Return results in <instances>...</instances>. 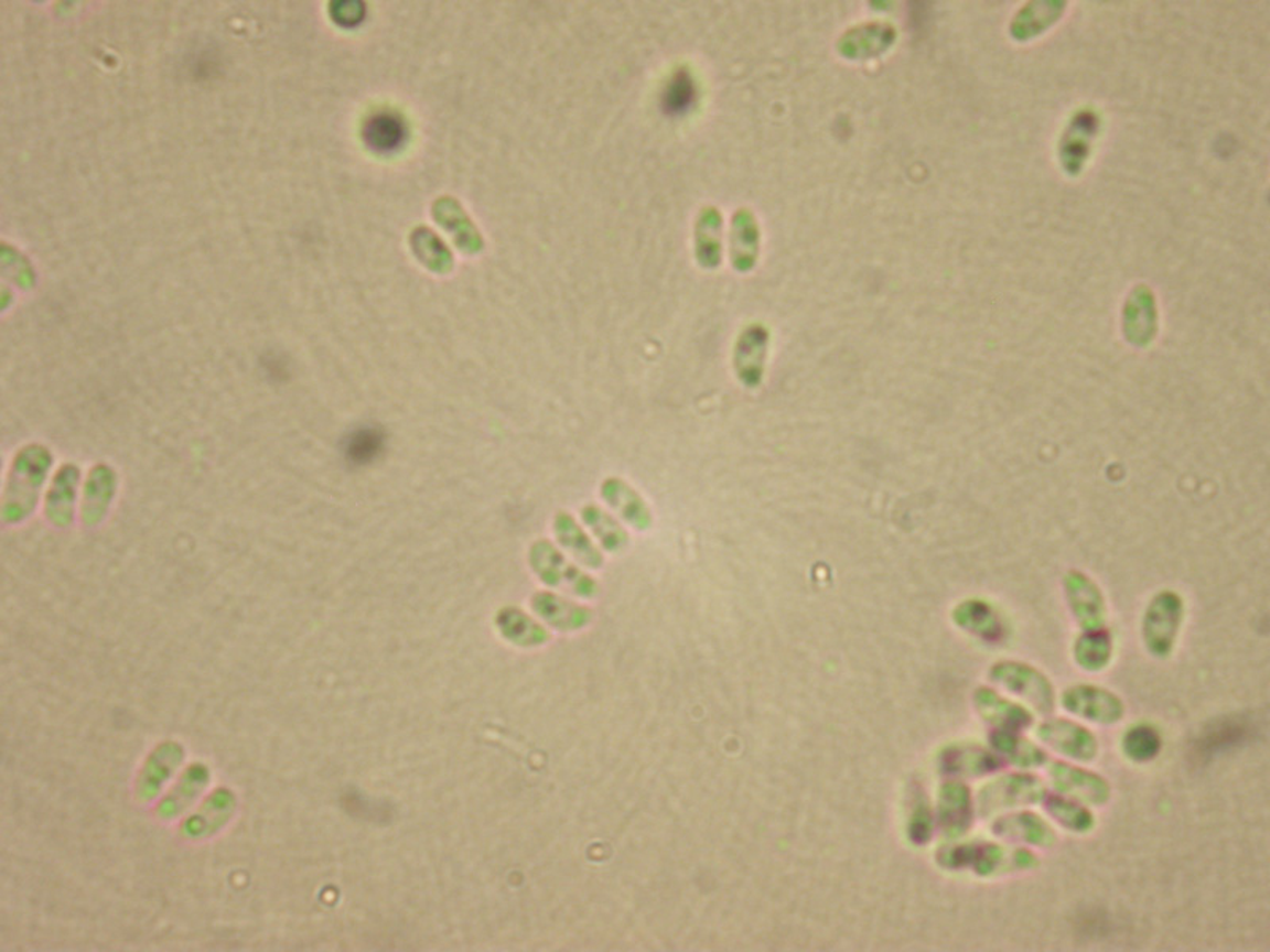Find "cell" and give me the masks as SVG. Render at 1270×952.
Returning a JSON list of instances; mask_svg holds the SVG:
<instances>
[{
  "mask_svg": "<svg viewBox=\"0 0 1270 952\" xmlns=\"http://www.w3.org/2000/svg\"><path fill=\"white\" fill-rule=\"evenodd\" d=\"M944 862L952 870H970L980 878L1031 872L1038 865L1037 856L1030 847L998 842H970L952 846L944 854Z\"/></svg>",
  "mask_w": 1270,
  "mask_h": 952,
  "instance_id": "obj_1",
  "label": "cell"
},
{
  "mask_svg": "<svg viewBox=\"0 0 1270 952\" xmlns=\"http://www.w3.org/2000/svg\"><path fill=\"white\" fill-rule=\"evenodd\" d=\"M1046 792L1045 781L1030 770L1001 775L980 789L976 799L977 813L981 820H992L1005 811L1037 805Z\"/></svg>",
  "mask_w": 1270,
  "mask_h": 952,
  "instance_id": "obj_2",
  "label": "cell"
},
{
  "mask_svg": "<svg viewBox=\"0 0 1270 952\" xmlns=\"http://www.w3.org/2000/svg\"><path fill=\"white\" fill-rule=\"evenodd\" d=\"M988 677L991 683L1016 695L1035 712L1041 714L1055 712V684L1037 667L1024 662L1001 661L992 663Z\"/></svg>",
  "mask_w": 1270,
  "mask_h": 952,
  "instance_id": "obj_3",
  "label": "cell"
},
{
  "mask_svg": "<svg viewBox=\"0 0 1270 952\" xmlns=\"http://www.w3.org/2000/svg\"><path fill=\"white\" fill-rule=\"evenodd\" d=\"M1064 712L1099 726H1113L1126 714V705L1120 695L1098 684H1074L1059 695Z\"/></svg>",
  "mask_w": 1270,
  "mask_h": 952,
  "instance_id": "obj_4",
  "label": "cell"
},
{
  "mask_svg": "<svg viewBox=\"0 0 1270 952\" xmlns=\"http://www.w3.org/2000/svg\"><path fill=\"white\" fill-rule=\"evenodd\" d=\"M1042 768L1055 791L1063 796L1088 807H1102L1110 800V782L1096 771L1058 759L1046 760Z\"/></svg>",
  "mask_w": 1270,
  "mask_h": 952,
  "instance_id": "obj_5",
  "label": "cell"
},
{
  "mask_svg": "<svg viewBox=\"0 0 1270 952\" xmlns=\"http://www.w3.org/2000/svg\"><path fill=\"white\" fill-rule=\"evenodd\" d=\"M1035 737L1072 762L1089 764L1098 759V737L1077 721L1050 717L1035 728Z\"/></svg>",
  "mask_w": 1270,
  "mask_h": 952,
  "instance_id": "obj_6",
  "label": "cell"
},
{
  "mask_svg": "<svg viewBox=\"0 0 1270 952\" xmlns=\"http://www.w3.org/2000/svg\"><path fill=\"white\" fill-rule=\"evenodd\" d=\"M990 829L995 839L1012 845L1052 847L1058 842L1053 825L1026 808L998 814L992 818Z\"/></svg>",
  "mask_w": 1270,
  "mask_h": 952,
  "instance_id": "obj_7",
  "label": "cell"
},
{
  "mask_svg": "<svg viewBox=\"0 0 1270 952\" xmlns=\"http://www.w3.org/2000/svg\"><path fill=\"white\" fill-rule=\"evenodd\" d=\"M1182 619L1183 605L1175 595H1160L1150 605L1143 621V640L1151 656L1165 659L1172 654Z\"/></svg>",
  "mask_w": 1270,
  "mask_h": 952,
  "instance_id": "obj_8",
  "label": "cell"
},
{
  "mask_svg": "<svg viewBox=\"0 0 1270 952\" xmlns=\"http://www.w3.org/2000/svg\"><path fill=\"white\" fill-rule=\"evenodd\" d=\"M768 345H771V332L764 324H749L739 335L732 366L735 377L746 389H756L763 385Z\"/></svg>",
  "mask_w": 1270,
  "mask_h": 952,
  "instance_id": "obj_9",
  "label": "cell"
},
{
  "mask_svg": "<svg viewBox=\"0 0 1270 952\" xmlns=\"http://www.w3.org/2000/svg\"><path fill=\"white\" fill-rule=\"evenodd\" d=\"M973 705L991 731L1023 732L1034 726V714L1027 706L1005 697L990 686L973 692Z\"/></svg>",
  "mask_w": 1270,
  "mask_h": 952,
  "instance_id": "obj_10",
  "label": "cell"
},
{
  "mask_svg": "<svg viewBox=\"0 0 1270 952\" xmlns=\"http://www.w3.org/2000/svg\"><path fill=\"white\" fill-rule=\"evenodd\" d=\"M988 745L1004 759L1005 764L1019 770L1042 768L1050 759L1048 753L1042 746L1027 740L1021 732L991 731L988 735Z\"/></svg>",
  "mask_w": 1270,
  "mask_h": 952,
  "instance_id": "obj_11",
  "label": "cell"
},
{
  "mask_svg": "<svg viewBox=\"0 0 1270 952\" xmlns=\"http://www.w3.org/2000/svg\"><path fill=\"white\" fill-rule=\"evenodd\" d=\"M947 766L951 774L967 778L991 777L999 774L1007 766L990 745L956 746L947 754Z\"/></svg>",
  "mask_w": 1270,
  "mask_h": 952,
  "instance_id": "obj_12",
  "label": "cell"
},
{
  "mask_svg": "<svg viewBox=\"0 0 1270 952\" xmlns=\"http://www.w3.org/2000/svg\"><path fill=\"white\" fill-rule=\"evenodd\" d=\"M940 814L950 835L961 836L969 832L977 814L976 800L970 789L961 782L945 786L941 791Z\"/></svg>",
  "mask_w": 1270,
  "mask_h": 952,
  "instance_id": "obj_13",
  "label": "cell"
},
{
  "mask_svg": "<svg viewBox=\"0 0 1270 952\" xmlns=\"http://www.w3.org/2000/svg\"><path fill=\"white\" fill-rule=\"evenodd\" d=\"M760 255V229L753 213L741 208L731 226V264L739 272H749Z\"/></svg>",
  "mask_w": 1270,
  "mask_h": 952,
  "instance_id": "obj_14",
  "label": "cell"
},
{
  "mask_svg": "<svg viewBox=\"0 0 1270 952\" xmlns=\"http://www.w3.org/2000/svg\"><path fill=\"white\" fill-rule=\"evenodd\" d=\"M893 42V28L886 24H865L851 29L840 39L839 52L848 60H871L886 52Z\"/></svg>",
  "mask_w": 1270,
  "mask_h": 952,
  "instance_id": "obj_15",
  "label": "cell"
},
{
  "mask_svg": "<svg viewBox=\"0 0 1270 952\" xmlns=\"http://www.w3.org/2000/svg\"><path fill=\"white\" fill-rule=\"evenodd\" d=\"M1050 818L1072 833L1085 835L1096 827V816L1088 805L1058 792H1046L1041 802Z\"/></svg>",
  "mask_w": 1270,
  "mask_h": 952,
  "instance_id": "obj_16",
  "label": "cell"
},
{
  "mask_svg": "<svg viewBox=\"0 0 1270 952\" xmlns=\"http://www.w3.org/2000/svg\"><path fill=\"white\" fill-rule=\"evenodd\" d=\"M602 496L635 529L645 530L652 526V513L647 504L629 485L618 478H610L602 486Z\"/></svg>",
  "mask_w": 1270,
  "mask_h": 952,
  "instance_id": "obj_17",
  "label": "cell"
},
{
  "mask_svg": "<svg viewBox=\"0 0 1270 952\" xmlns=\"http://www.w3.org/2000/svg\"><path fill=\"white\" fill-rule=\"evenodd\" d=\"M721 213L713 207L703 208L696 225V258L706 269H713L721 262Z\"/></svg>",
  "mask_w": 1270,
  "mask_h": 952,
  "instance_id": "obj_18",
  "label": "cell"
},
{
  "mask_svg": "<svg viewBox=\"0 0 1270 952\" xmlns=\"http://www.w3.org/2000/svg\"><path fill=\"white\" fill-rule=\"evenodd\" d=\"M363 137L372 150L391 153L406 142V122L395 113H377L367 119Z\"/></svg>",
  "mask_w": 1270,
  "mask_h": 952,
  "instance_id": "obj_19",
  "label": "cell"
},
{
  "mask_svg": "<svg viewBox=\"0 0 1270 952\" xmlns=\"http://www.w3.org/2000/svg\"><path fill=\"white\" fill-rule=\"evenodd\" d=\"M1163 737L1160 731L1151 724H1136L1126 728L1121 737V753L1129 762H1153L1163 751Z\"/></svg>",
  "mask_w": 1270,
  "mask_h": 952,
  "instance_id": "obj_20",
  "label": "cell"
},
{
  "mask_svg": "<svg viewBox=\"0 0 1270 952\" xmlns=\"http://www.w3.org/2000/svg\"><path fill=\"white\" fill-rule=\"evenodd\" d=\"M1113 656V645L1110 635L1104 630L1093 629L1091 632L1078 638L1074 647V661L1081 670L1098 673L1106 670Z\"/></svg>",
  "mask_w": 1270,
  "mask_h": 952,
  "instance_id": "obj_21",
  "label": "cell"
},
{
  "mask_svg": "<svg viewBox=\"0 0 1270 952\" xmlns=\"http://www.w3.org/2000/svg\"><path fill=\"white\" fill-rule=\"evenodd\" d=\"M385 448V435L377 428H360L346 436L344 442V456L349 464L367 465L374 463Z\"/></svg>",
  "mask_w": 1270,
  "mask_h": 952,
  "instance_id": "obj_22",
  "label": "cell"
},
{
  "mask_svg": "<svg viewBox=\"0 0 1270 952\" xmlns=\"http://www.w3.org/2000/svg\"><path fill=\"white\" fill-rule=\"evenodd\" d=\"M956 619L965 629L970 630L988 641H998L1004 637V626L994 612L987 605L966 604L956 612Z\"/></svg>",
  "mask_w": 1270,
  "mask_h": 952,
  "instance_id": "obj_23",
  "label": "cell"
},
{
  "mask_svg": "<svg viewBox=\"0 0 1270 952\" xmlns=\"http://www.w3.org/2000/svg\"><path fill=\"white\" fill-rule=\"evenodd\" d=\"M556 533H558L559 542L572 551L584 564L590 565V567H599L602 564L601 553L595 550L594 544L588 540L583 530L568 515H561L556 519Z\"/></svg>",
  "mask_w": 1270,
  "mask_h": 952,
  "instance_id": "obj_24",
  "label": "cell"
},
{
  "mask_svg": "<svg viewBox=\"0 0 1270 952\" xmlns=\"http://www.w3.org/2000/svg\"><path fill=\"white\" fill-rule=\"evenodd\" d=\"M583 518L586 524L594 530L595 536L601 539L602 544L609 551L622 550L627 543L626 530L615 521L609 513L602 511L598 507H588L583 510Z\"/></svg>",
  "mask_w": 1270,
  "mask_h": 952,
  "instance_id": "obj_25",
  "label": "cell"
},
{
  "mask_svg": "<svg viewBox=\"0 0 1270 952\" xmlns=\"http://www.w3.org/2000/svg\"><path fill=\"white\" fill-rule=\"evenodd\" d=\"M696 99L695 79L688 71H678L667 83L663 94V108L667 115H681L691 108Z\"/></svg>",
  "mask_w": 1270,
  "mask_h": 952,
  "instance_id": "obj_26",
  "label": "cell"
}]
</instances>
